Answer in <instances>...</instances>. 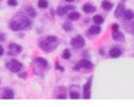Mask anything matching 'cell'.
<instances>
[{"instance_id": "1", "label": "cell", "mask_w": 134, "mask_h": 107, "mask_svg": "<svg viewBox=\"0 0 134 107\" xmlns=\"http://www.w3.org/2000/svg\"><path fill=\"white\" fill-rule=\"evenodd\" d=\"M38 44H39L40 49H43L45 52H51V51L55 50V48L59 45L57 38L54 37V35H49V37H45V38L40 39Z\"/></svg>"}, {"instance_id": "2", "label": "cell", "mask_w": 134, "mask_h": 107, "mask_svg": "<svg viewBox=\"0 0 134 107\" xmlns=\"http://www.w3.org/2000/svg\"><path fill=\"white\" fill-rule=\"evenodd\" d=\"M6 67H8L11 72L18 73V72L21 71V68H22V63L18 62V61H16V60H12V61H10V62L6 63Z\"/></svg>"}, {"instance_id": "3", "label": "cell", "mask_w": 134, "mask_h": 107, "mask_svg": "<svg viewBox=\"0 0 134 107\" xmlns=\"http://www.w3.org/2000/svg\"><path fill=\"white\" fill-rule=\"evenodd\" d=\"M84 44H85V40H84V38H83L82 35H77V37H74V38L71 40V45H72L73 48H76V49L83 48Z\"/></svg>"}, {"instance_id": "4", "label": "cell", "mask_w": 134, "mask_h": 107, "mask_svg": "<svg viewBox=\"0 0 134 107\" xmlns=\"http://www.w3.org/2000/svg\"><path fill=\"white\" fill-rule=\"evenodd\" d=\"M21 51H22V48H21L18 44L11 43V44L9 45V54H10V55H18Z\"/></svg>"}, {"instance_id": "5", "label": "cell", "mask_w": 134, "mask_h": 107, "mask_svg": "<svg viewBox=\"0 0 134 107\" xmlns=\"http://www.w3.org/2000/svg\"><path fill=\"white\" fill-rule=\"evenodd\" d=\"M91 79L93 78H90L85 84H84V88H83V91H84V94H83V97L84 99H90V88H91Z\"/></svg>"}, {"instance_id": "6", "label": "cell", "mask_w": 134, "mask_h": 107, "mask_svg": "<svg viewBox=\"0 0 134 107\" xmlns=\"http://www.w3.org/2000/svg\"><path fill=\"white\" fill-rule=\"evenodd\" d=\"M34 63L38 65L39 67H42L43 69L49 68V63H48V61H46L45 58H43V57H37V58L34 60Z\"/></svg>"}, {"instance_id": "7", "label": "cell", "mask_w": 134, "mask_h": 107, "mask_svg": "<svg viewBox=\"0 0 134 107\" xmlns=\"http://www.w3.org/2000/svg\"><path fill=\"white\" fill-rule=\"evenodd\" d=\"M9 27L12 29V31H21V29H23V27H22V25L20 23V21H15V20H12L10 23H9Z\"/></svg>"}, {"instance_id": "8", "label": "cell", "mask_w": 134, "mask_h": 107, "mask_svg": "<svg viewBox=\"0 0 134 107\" xmlns=\"http://www.w3.org/2000/svg\"><path fill=\"white\" fill-rule=\"evenodd\" d=\"M108 54H110V56H111V57L116 58V57H119V56H121L122 50H121L119 48H117V46H113V48H111V49H110Z\"/></svg>"}, {"instance_id": "9", "label": "cell", "mask_w": 134, "mask_h": 107, "mask_svg": "<svg viewBox=\"0 0 134 107\" xmlns=\"http://www.w3.org/2000/svg\"><path fill=\"white\" fill-rule=\"evenodd\" d=\"M18 21H20V23L22 25L23 29H25V28H31V27H32V22H31V21H29L26 16L20 17V18H18Z\"/></svg>"}, {"instance_id": "10", "label": "cell", "mask_w": 134, "mask_h": 107, "mask_svg": "<svg viewBox=\"0 0 134 107\" xmlns=\"http://www.w3.org/2000/svg\"><path fill=\"white\" fill-rule=\"evenodd\" d=\"M91 67H93V63H91L90 61H88V60H82V61L76 66L77 69H79V68H91Z\"/></svg>"}, {"instance_id": "11", "label": "cell", "mask_w": 134, "mask_h": 107, "mask_svg": "<svg viewBox=\"0 0 134 107\" xmlns=\"http://www.w3.org/2000/svg\"><path fill=\"white\" fill-rule=\"evenodd\" d=\"M124 6H123V4H119L117 8H116V11H115V16L117 17V18H119V17H122L123 16V14H124Z\"/></svg>"}, {"instance_id": "12", "label": "cell", "mask_w": 134, "mask_h": 107, "mask_svg": "<svg viewBox=\"0 0 134 107\" xmlns=\"http://www.w3.org/2000/svg\"><path fill=\"white\" fill-rule=\"evenodd\" d=\"M112 38H113L115 40H117V41H123L124 35H123V33H121V32H118V31H113Z\"/></svg>"}, {"instance_id": "13", "label": "cell", "mask_w": 134, "mask_h": 107, "mask_svg": "<svg viewBox=\"0 0 134 107\" xmlns=\"http://www.w3.org/2000/svg\"><path fill=\"white\" fill-rule=\"evenodd\" d=\"M15 97V94L11 89H5L4 90V94H3V99H14Z\"/></svg>"}, {"instance_id": "14", "label": "cell", "mask_w": 134, "mask_h": 107, "mask_svg": "<svg viewBox=\"0 0 134 107\" xmlns=\"http://www.w3.org/2000/svg\"><path fill=\"white\" fill-rule=\"evenodd\" d=\"M83 11L87 12V14H91V12H95L96 9H95L93 5H90V4H85V5L83 6Z\"/></svg>"}, {"instance_id": "15", "label": "cell", "mask_w": 134, "mask_h": 107, "mask_svg": "<svg viewBox=\"0 0 134 107\" xmlns=\"http://www.w3.org/2000/svg\"><path fill=\"white\" fill-rule=\"evenodd\" d=\"M25 10H26L27 15H29L31 17H36L37 16V12H36V10L32 6H25Z\"/></svg>"}, {"instance_id": "16", "label": "cell", "mask_w": 134, "mask_h": 107, "mask_svg": "<svg viewBox=\"0 0 134 107\" xmlns=\"http://www.w3.org/2000/svg\"><path fill=\"white\" fill-rule=\"evenodd\" d=\"M67 17H68V20H70V21H77V20L80 17V15H79L77 11H72L71 14H68V16H67Z\"/></svg>"}, {"instance_id": "17", "label": "cell", "mask_w": 134, "mask_h": 107, "mask_svg": "<svg viewBox=\"0 0 134 107\" xmlns=\"http://www.w3.org/2000/svg\"><path fill=\"white\" fill-rule=\"evenodd\" d=\"M100 32H101V29H100L99 25H95V26L90 27V29H89V33H90V34H93V35H95V34H99Z\"/></svg>"}, {"instance_id": "18", "label": "cell", "mask_w": 134, "mask_h": 107, "mask_svg": "<svg viewBox=\"0 0 134 107\" xmlns=\"http://www.w3.org/2000/svg\"><path fill=\"white\" fill-rule=\"evenodd\" d=\"M123 16L125 17V20H133L134 18V12L132 10H125L124 14H123Z\"/></svg>"}, {"instance_id": "19", "label": "cell", "mask_w": 134, "mask_h": 107, "mask_svg": "<svg viewBox=\"0 0 134 107\" xmlns=\"http://www.w3.org/2000/svg\"><path fill=\"white\" fill-rule=\"evenodd\" d=\"M93 22L96 23V25H101V23H104V17L100 16V15H95L93 17Z\"/></svg>"}, {"instance_id": "20", "label": "cell", "mask_w": 134, "mask_h": 107, "mask_svg": "<svg viewBox=\"0 0 134 107\" xmlns=\"http://www.w3.org/2000/svg\"><path fill=\"white\" fill-rule=\"evenodd\" d=\"M101 6H102L104 10L108 11V10L112 9V3H110V1H102V3H101Z\"/></svg>"}, {"instance_id": "21", "label": "cell", "mask_w": 134, "mask_h": 107, "mask_svg": "<svg viewBox=\"0 0 134 107\" xmlns=\"http://www.w3.org/2000/svg\"><path fill=\"white\" fill-rule=\"evenodd\" d=\"M38 6L42 9H46L48 8V1L46 0H38Z\"/></svg>"}, {"instance_id": "22", "label": "cell", "mask_w": 134, "mask_h": 107, "mask_svg": "<svg viewBox=\"0 0 134 107\" xmlns=\"http://www.w3.org/2000/svg\"><path fill=\"white\" fill-rule=\"evenodd\" d=\"M79 96H80V95H79L78 91H70V97H71V99H73V100H74V99H79Z\"/></svg>"}, {"instance_id": "23", "label": "cell", "mask_w": 134, "mask_h": 107, "mask_svg": "<svg viewBox=\"0 0 134 107\" xmlns=\"http://www.w3.org/2000/svg\"><path fill=\"white\" fill-rule=\"evenodd\" d=\"M62 27H63L65 31H71V29H72V25H71L70 22H65Z\"/></svg>"}, {"instance_id": "24", "label": "cell", "mask_w": 134, "mask_h": 107, "mask_svg": "<svg viewBox=\"0 0 134 107\" xmlns=\"http://www.w3.org/2000/svg\"><path fill=\"white\" fill-rule=\"evenodd\" d=\"M65 14H66L65 8H57V15H59V16H63Z\"/></svg>"}, {"instance_id": "25", "label": "cell", "mask_w": 134, "mask_h": 107, "mask_svg": "<svg viewBox=\"0 0 134 107\" xmlns=\"http://www.w3.org/2000/svg\"><path fill=\"white\" fill-rule=\"evenodd\" d=\"M62 57H63L65 60L70 58V57H71V52H70V50H65V51H63V54H62Z\"/></svg>"}, {"instance_id": "26", "label": "cell", "mask_w": 134, "mask_h": 107, "mask_svg": "<svg viewBox=\"0 0 134 107\" xmlns=\"http://www.w3.org/2000/svg\"><path fill=\"white\" fill-rule=\"evenodd\" d=\"M8 4L10 6H16L17 5V1H16V0H8Z\"/></svg>"}, {"instance_id": "27", "label": "cell", "mask_w": 134, "mask_h": 107, "mask_svg": "<svg viewBox=\"0 0 134 107\" xmlns=\"http://www.w3.org/2000/svg\"><path fill=\"white\" fill-rule=\"evenodd\" d=\"M5 40V35L3 33H0V41H4Z\"/></svg>"}, {"instance_id": "28", "label": "cell", "mask_w": 134, "mask_h": 107, "mask_svg": "<svg viewBox=\"0 0 134 107\" xmlns=\"http://www.w3.org/2000/svg\"><path fill=\"white\" fill-rule=\"evenodd\" d=\"M112 29L113 31H118V25H113L112 26Z\"/></svg>"}, {"instance_id": "29", "label": "cell", "mask_w": 134, "mask_h": 107, "mask_svg": "<svg viewBox=\"0 0 134 107\" xmlns=\"http://www.w3.org/2000/svg\"><path fill=\"white\" fill-rule=\"evenodd\" d=\"M3 54H4V49H3V46H1V45H0V56H1Z\"/></svg>"}, {"instance_id": "30", "label": "cell", "mask_w": 134, "mask_h": 107, "mask_svg": "<svg viewBox=\"0 0 134 107\" xmlns=\"http://www.w3.org/2000/svg\"><path fill=\"white\" fill-rule=\"evenodd\" d=\"M56 68H59V69H61V71H63V68H62V67H61V66H60L59 63H56Z\"/></svg>"}, {"instance_id": "31", "label": "cell", "mask_w": 134, "mask_h": 107, "mask_svg": "<svg viewBox=\"0 0 134 107\" xmlns=\"http://www.w3.org/2000/svg\"><path fill=\"white\" fill-rule=\"evenodd\" d=\"M20 77H21V78H26V77H27V74H26V73H21V74H20Z\"/></svg>"}, {"instance_id": "32", "label": "cell", "mask_w": 134, "mask_h": 107, "mask_svg": "<svg viewBox=\"0 0 134 107\" xmlns=\"http://www.w3.org/2000/svg\"><path fill=\"white\" fill-rule=\"evenodd\" d=\"M66 1H68V3H72V1H74V0H66Z\"/></svg>"}]
</instances>
